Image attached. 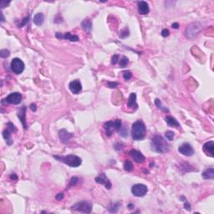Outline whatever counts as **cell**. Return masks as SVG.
<instances>
[{"instance_id": "obj_1", "label": "cell", "mask_w": 214, "mask_h": 214, "mask_svg": "<svg viewBox=\"0 0 214 214\" xmlns=\"http://www.w3.org/2000/svg\"><path fill=\"white\" fill-rule=\"evenodd\" d=\"M151 148L153 151L157 153H167L169 151V145L162 135H156L151 140Z\"/></svg>"}, {"instance_id": "obj_2", "label": "cell", "mask_w": 214, "mask_h": 214, "mask_svg": "<svg viewBox=\"0 0 214 214\" xmlns=\"http://www.w3.org/2000/svg\"><path fill=\"white\" fill-rule=\"evenodd\" d=\"M131 136L135 140H141L146 136V126L143 121H137L131 127Z\"/></svg>"}, {"instance_id": "obj_3", "label": "cell", "mask_w": 214, "mask_h": 214, "mask_svg": "<svg viewBox=\"0 0 214 214\" xmlns=\"http://www.w3.org/2000/svg\"><path fill=\"white\" fill-rule=\"evenodd\" d=\"M54 158L59 162L65 163L70 167H78L81 165L82 160L78 156L75 155H68V156H54Z\"/></svg>"}, {"instance_id": "obj_4", "label": "cell", "mask_w": 214, "mask_h": 214, "mask_svg": "<svg viewBox=\"0 0 214 214\" xmlns=\"http://www.w3.org/2000/svg\"><path fill=\"white\" fill-rule=\"evenodd\" d=\"M121 127H122V122L121 120H118V119L116 121H108L104 125V129L106 130V134L108 137L111 136L114 130L119 131Z\"/></svg>"}, {"instance_id": "obj_5", "label": "cell", "mask_w": 214, "mask_h": 214, "mask_svg": "<svg viewBox=\"0 0 214 214\" xmlns=\"http://www.w3.org/2000/svg\"><path fill=\"white\" fill-rule=\"evenodd\" d=\"M202 30V26L200 23H192L189 24L186 28V36L189 39H192L196 38Z\"/></svg>"}, {"instance_id": "obj_6", "label": "cell", "mask_w": 214, "mask_h": 214, "mask_svg": "<svg viewBox=\"0 0 214 214\" xmlns=\"http://www.w3.org/2000/svg\"><path fill=\"white\" fill-rule=\"evenodd\" d=\"M72 210L83 213H90L92 210V204L88 201H82L72 206Z\"/></svg>"}, {"instance_id": "obj_7", "label": "cell", "mask_w": 214, "mask_h": 214, "mask_svg": "<svg viewBox=\"0 0 214 214\" xmlns=\"http://www.w3.org/2000/svg\"><path fill=\"white\" fill-rule=\"evenodd\" d=\"M11 70L16 75H20L24 70V63L19 58H14L10 64Z\"/></svg>"}, {"instance_id": "obj_8", "label": "cell", "mask_w": 214, "mask_h": 214, "mask_svg": "<svg viewBox=\"0 0 214 214\" xmlns=\"http://www.w3.org/2000/svg\"><path fill=\"white\" fill-rule=\"evenodd\" d=\"M22 100V95L19 92H14L9 95L4 100H3V104H13V105H19Z\"/></svg>"}, {"instance_id": "obj_9", "label": "cell", "mask_w": 214, "mask_h": 214, "mask_svg": "<svg viewBox=\"0 0 214 214\" xmlns=\"http://www.w3.org/2000/svg\"><path fill=\"white\" fill-rule=\"evenodd\" d=\"M148 191L147 186L144 185V184H135L131 187V192L132 194L135 197H144Z\"/></svg>"}, {"instance_id": "obj_10", "label": "cell", "mask_w": 214, "mask_h": 214, "mask_svg": "<svg viewBox=\"0 0 214 214\" xmlns=\"http://www.w3.org/2000/svg\"><path fill=\"white\" fill-rule=\"evenodd\" d=\"M178 151L186 156H191L194 154V150L189 143H183L178 148Z\"/></svg>"}, {"instance_id": "obj_11", "label": "cell", "mask_w": 214, "mask_h": 214, "mask_svg": "<svg viewBox=\"0 0 214 214\" xmlns=\"http://www.w3.org/2000/svg\"><path fill=\"white\" fill-rule=\"evenodd\" d=\"M95 182L99 183V184H101V185H105L106 186V188L108 189V190H110L111 188V182H110V180L107 178V177L106 176V174L105 173H101V174H100L98 177H96L95 178Z\"/></svg>"}, {"instance_id": "obj_12", "label": "cell", "mask_w": 214, "mask_h": 214, "mask_svg": "<svg viewBox=\"0 0 214 214\" xmlns=\"http://www.w3.org/2000/svg\"><path fill=\"white\" fill-rule=\"evenodd\" d=\"M69 89L75 95H78V94L82 90V85L80 81L78 79H75V80H72L69 84Z\"/></svg>"}, {"instance_id": "obj_13", "label": "cell", "mask_w": 214, "mask_h": 214, "mask_svg": "<svg viewBox=\"0 0 214 214\" xmlns=\"http://www.w3.org/2000/svg\"><path fill=\"white\" fill-rule=\"evenodd\" d=\"M129 154L131 156V158L136 163H142L146 161V157L143 156V154L137 150H131Z\"/></svg>"}, {"instance_id": "obj_14", "label": "cell", "mask_w": 214, "mask_h": 214, "mask_svg": "<svg viewBox=\"0 0 214 214\" xmlns=\"http://www.w3.org/2000/svg\"><path fill=\"white\" fill-rule=\"evenodd\" d=\"M55 36L58 39H65L70 40L71 42H77V41H79V37L77 35L71 34L70 33H65V34H63L61 33H56Z\"/></svg>"}, {"instance_id": "obj_15", "label": "cell", "mask_w": 214, "mask_h": 214, "mask_svg": "<svg viewBox=\"0 0 214 214\" xmlns=\"http://www.w3.org/2000/svg\"><path fill=\"white\" fill-rule=\"evenodd\" d=\"M203 151L211 157L214 156V141L210 140L203 145Z\"/></svg>"}, {"instance_id": "obj_16", "label": "cell", "mask_w": 214, "mask_h": 214, "mask_svg": "<svg viewBox=\"0 0 214 214\" xmlns=\"http://www.w3.org/2000/svg\"><path fill=\"white\" fill-rule=\"evenodd\" d=\"M72 136H73V134L68 132L65 129H62L59 131V137L60 139L61 142L64 144H66Z\"/></svg>"}, {"instance_id": "obj_17", "label": "cell", "mask_w": 214, "mask_h": 214, "mask_svg": "<svg viewBox=\"0 0 214 214\" xmlns=\"http://www.w3.org/2000/svg\"><path fill=\"white\" fill-rule=\"evenodd\" d=\"M137 7H138V12L140 14H147L150 12V8L148 4L145 1H140L137 3Z\"/></svg>"}, {"instance_id": "obj_18", "label": "cell", "mask_w": 214, "mask_h": 214, "mask_svg": "<svg viewBox=\"0 0 214 214\" xmlns=\"http://www.w3.org/2000/svg\"><path fill=\"white\" fill-rule=\"evenodd\" d=\"M26 106H23L18 112V117L19 118V120L21 121V123L23 125L24 130H26L28 128L27 124H26Z\"/></svg>"}, {"instance_id": "obj_19", "label": "cell", "mask_w": 214, "mask_h": 214, "mask_svg": "<svg viewBox=\"0 0 214 214\" xmlns=\"http://www.w3.org/2000/svg\"><path fill=\"white\" fill-rule=\"evenodd\" d=\"M127 107L134 108L135 110L137 109V103H136V94L131 93L129 96V99L127 100Z\"/></svg>"}, {"instance_id": "obj_20", "label": "cell", "mask_w": 214, "mask_h": 214, "mask_svg": "<svg viewBox=\"0 0 214 214\" xmlns=\"http://www.w3.org/2000/svg\"><path fill=\"white\" fill-rule=\"evenodd\" d=\"M202 177L206 180H213L214 178V169L213 167L207 168L203 171L202 174Z\"/></svg>"}, {"instance_id": "obj_21", "label": "cell", "mask_w": 214, "mask_h": 214, "mask_svg": "<svg viewBox=\"0 0 214 214\" xmlns=\"http://www.w3.org/2000/svg\"><path fill=\"white\" fill-rule=\"evenodd\" d=\"M81 26H82V28L84 29V32L90 33L91 29H92V21L90 19H85L82 21Z\"/></svg>"}, {"instance_id": "obj_22", "label": "cell", "mask_w": 214, "mask_h": 214, "mask_svg": "<svg viewBox=\"0 0 214 214\" xmlns=\"http://www.w3.org/2000/svg\"><path fill=\"white\" fill-rule=\"evenodd\" d=\"M44 16L42 13H39L36 14L33 17V23H35L38 26H40L42 25L44 23Z\"/></svg>"}, {"instance_id": "obj_23", "label": "cell", "mask_w": 214, "mask_h": 214, "mask_svg": "<svg viewBox=\"0 0 214 214\" xmlns=\"http://www.w3.org/2000/svg\"><path fill=\"white\" fill-rule=\"evenodd\" d=\"M166 122L169 126H172V127H180V124L179 122L172 116H167L166 117Z\"/></svg>"}, {"instance_id": "obj_24", "label": "cell", "mask_w": 214, "mask_h": 214, "mask_svg": "<svg viewBox=\"0 0 214 214\" xmlns=\"http://www.w3.org/2000/svg\"><path fill=\"white\" fill-rule=\"evenodd\" d=\"M3 136H4V140H6V143L8 145H12L13 144V140L11 138V131H10L9 129H7V130H5L3 131Z\"/></svg>"}, {"instance_id": "obj_25", "label": "cell", "mask_w": 214, "mask_h": 214, "mask_svg": "<svg viewBox=\"0 0 214 214\" xmlns=\"http://www.w3.org/2000/svg\"><path fill=\"white\" fill-rule=\"evenodd\" d=\"M155 104H156V107L158 108L159 110H161V111H165V112L169 111V110H168L167 108L163 106L162 103L161 102V100H160L159 99H156V100H155Z\"/></svg>"}, {"instance_id": "obj_26", "label": "cell", "mask_w": 214, "mask_h": 214, "mask_svg": "<svg viewBox=\"0 0 214 214\" xmlns=\"http://www.w3.org/2000/svg\"><path fill=\"white\" fill-rule=\"evenodd\" d=\"M133 168H134L133 164H132V162L130 161L127 160V161L125 162V163H124V169H125V171H126V172H131L133 170Z\"/></svg>"}, {"instance_id": "obj_27", "label": "cell", "mask_w": 214, "mask_h": 214, "mask_svg": "<svg viewBox=\"0 0 214 214\" xmlns=\"http://www.w3.org/2000/svg\"><path fill=\"white\" fill-rule=\"evenodd\" d=\"M128 63H129V60H128L127 57H126V56L121 57V60H120V66H121V68L126 67V65H128Z\"/></svg>"}, {"instance_id": "obj_28", "label": "cell", "mask_w": 214, "mask_h": 214, "mask_svg": "<svg viewBox=\"0 0 214 214\" xmlns=\"http://www.w3.org/2000/svg\"><path fill=\"white\" fill-rule=\"evenodd\" d=\"M165 135H166V137H167V139L168 140H171V141H172V140H173V138H174L175 134H174V132L172 131V130H168V131L166 132Z\"/></svg>"}, {"instance_id": "obj_29", "label": "cell", "mask_w": 214, "mask_h": 214, "mask_svg": "<svg viewBox=\"0 0 214 214\" xmlns=\"http://www.w3.org/2000/svg\"><path fill=\"white\" fill-rule=\"evenodd\" d=\"M123 77H124V79H126V80H129L130 79H131L132 74L129 70H126V71L123 72Z\"/></svg>"}, {"instance_id": "obj_30", "label": "cell", "mask_w": 214, "mask_h": 214, "mask_svg": "<svg viewBox=\"0 0 214 214\" xmlns=\"http://www.w3.org/2000/svg\"><path fill=\"white\" fill-rule=\"evenodd\" d=\"M119 131H120V135H121V136H123V137L128 136V130L126 127H121Z\"/></svg>"}, {"instance_id": "obj_31", "label": "cell", "mask_w": 214, "mask_h": 214, "mask_svg": "<svg viewBox=\"0 0 214 214\" xmlns=\"http://www.w3.org/2000/svg\"><path fill=\"white\" fill-rule=\"evenodd\" d=\"M10 55V52L9 50H8V49H2L1 51H0V56L2 57V58H7V57H9Z\"/></svg>"}, {"instance_id": "obj_32", "label": "cell", "mask_w": 214, "mask_h": 214, "mask_svg": "<svg viewBox=\"0 0 214 214\" xmlns=\"http://www.w3.org/2000/svg\"><path fill=\"white\" fill-rule=\"evenodd\" d=\"M127 36H129V30H128V28H125V29H123L121 32V33H120V37H121V39H125V38H126Z\"/></svg>"}, {"instance_id": "obj_33", "label": "cell", "mask_w": 214, "mask_h": 214, "mask_svg": "<svg viewBox=\"0 0 214 214\" xmlns=\"http://www.w3.org/2000/svg\"><path fill=\"white\" fill-rule=\"evenodd\" d=\"M119 206L120 203H116V204H113L111 206V207H109V211L111 212V213H116L117 210L119 208Z\"/></svg>"}, {"instance_id": "obj_34", "label": "cell", "mask_w": 214, "mask_h": 214, "mask_svg": "<svg viewBox=\"0 0 214 214\" xmlns=\"http://www.w3.org/2000/svg\"><path fill=\"white\" fill-rule=\"evenodd\" d=\"M79 182V178L76 177H74L71 178V180H70V186H75L76 185L77 183Z\"/></svg>"}, {"instance_id": "obj_35", "label": "cell", "mask_w": 214, "mask_h": 214, "mask_svg": "<svg viewBox=\"0 0 214 214\" xmlns=\"http://www.w3.org/2000/svg\"><path fill=\"white\" fill-rule=\"evenodd\" d=\"M28 19H29V17H28H28H25V18H24V19H23V20H22L21 23H19V28H22L23 26H24V25H25L26 23H28Z\"/></svg>"}, {"instance_id": "obj_36", "label": "cell", "mask_w": 214, "mask_h": 214, "mask_svg": "<svg viewBox=\"0 0 214 214\" xmlns=\"http://www.w3.org/2000/svg\"><path fill=\"white\" fill-rule=\"evenodd\" d=\"M8 129L10 130V131H14V132H16L17 131V129H16V127L11 123V122H9L8 123Z\"/></svg>"}, {"instance_id": "obj_37", "label": "cell", "mask_w": 214, "mask_h": 214, "mask_svg": "<svg viewBox=\"0 0 214 214\" xmlns=\"http://www.w3.org/2000/svg\"><path fill=\"white\" fill-rule=\"evenodd\" d=\"M119 60V55H113L111 59V64L112 65H116L117 64V62Z\"/></svg>"}, {"instance_id": "obj_38", "label": "cell", "mask_w": 214, "mask_h": 214, "mask_svg": "<svg viewBox=\"0 0 214 214\" xmlns=\"http://www.w3.org/2000/svg\"><path fill=\"white\" fill-rule=\"evenodd\" d=\"M107 85H108V87L111 89H114L117 87V85H118V83L116 82H108L107 83Z\"/></svg>"}, {"instance_id": "obj_39", "label": "cell", "mask_w": 214, "mask_h": 214, "mask_svg": "<svg viewBox=\"0 0 214 214\" xmlns=\"http://www.w3.org/2000/svg\"><path fill=\"white\" fill-rule=\"evenodd\" d=\"M10 2H7V1H4V0H3V1H1L0 2V7H1V9H4L5 7H7V5L9 4Z\"/></svg>"}, {"instance_id": "obj_40", "label": "cell", "mask_w": 214, "mask_h": 214, "mask_svg": "<svg viewBox=\"0 0 214 214\" xmlns=\"http://www.w3.org/2000/svg\"><path fill=\"white\" fill-rule=\"evenodd\" d=\"M162 37L166 38L167 37L168 35H169V30H168L167 28H164L162 31Z\"/></svg>"}, {"instance_id": "obj_41", "label": "cell", "mask_w": 214, "mask_h": 214, "mask_svg": "<svg viewBox=\"0 0 214 214\" xmlns=\"http://www.w3.org/2000/svg\"><path fill=\"white\" fill-rule=\"evenodd\" d=\"M184 207H185V209L187 210V211H190V210H191V205H190V203L186 200L185 201V203H184Z\"/></svg>"}, {"instance_id": "obj_42", "label": "cell", "mask_w": 214, "mask_h": 214, "mask_svg": "<svg viewBox=\"0 0 214 214\" xmlns=\"http://www.w3.org/2000/svg\"><path fill=\"white\" fill-rule=\"evenodd\" d=\"M55 198H56V200H58V201H61L63 198H64V193H58L57 195H56L55 197Z\"/></svg>"}, {"instance_id": "obj_43", "label": "cell", "mask_w": 214, "mask_h": 214, "mask_svg": "<svg viewBox=\"0 0 214 214\" xmlns=\"http://www.w3.org/2000/svg\"><path fill=\"white\" fill-rule=\"evenodd\" d=\"M29 107H30V110L33 112H35L36 111V110H37V106H36L35 104H31Z\"/></svg>"}, {"instance_id": "obj_44", "label": "cell", "mask_w": 214, "mask_h": 214, "mask_svg": "<svg viewBox=\"0 0 214 214\" xmlns=\"http://www.w3.org/2000/svg\"><path fill=\"white\" fill-rule=\"evenodd\" d=\"M10 178L12 179V180H18V177H17V175L16 174H11V176H10Z\"/></svg>"}, {"instance_id": "obj_45", "label": "cell", "mask_w": 214, "mask_h": 214, "mask_svg": "<svg viewBox=\"0 0 214 214\" xmlns=\"http://www.w3.org/2000/svg\"><path fill=\"white\" fill-rule=\"evenodd\" d=\"M172 27L173 28H176V29H177V28H179V23H172Z\"/></svg>"}, {"instance_id": "obj_46", "label": "cell", "mask_w": 214, "mask_h": 214, "mask_svg": "<svg viewBox=\"0 0 214 214\" xmlns=\"http://www.w3.org/2000/svg\"><path fill=\"white\" fill-rule=\"evenodd\" d=\"M133 207H134V205H133V204H129V205H128V208H129V209H132Z\"/></svg>"}, {"instance_id": "obj_47", "label": "cell", "mask_w": 214, "mask_h": 214, "mask_svg": "<svg viewBox=\"0 0 214 214\" xmlns=\"http://www.w3.org/2000/svg\"><path fill=\"white\" fill-rule=\"evenodd\" d=\"M1 16H2V20H1V22H2V23H4V14H3V13H1Z\"/></svg>"}]
</instances>
